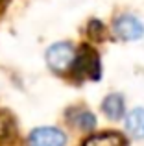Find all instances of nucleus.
Returning <instances> with one entry per match:
<instances>
[{"instance_id": "f257e3e1", "label": "nucleus", "mask_w": 144, "mask_h": 146, "mask_svg": "<svg viewBox=\"0 0 144 146\" xmlns=\"http://www.w3.org/2000/svg\"><path fill=\"white\" fill-rule=\"evenodd\" d=\"M78 78H89V80H98L100 78V57L94 48L89 44H83L79 52H76L74 65L70 68Z\"/></svg>"}, {"instance_id": "f03ea898", "label": "nucleus", "mask_w": 144, "mask_h": 146, "mask_svg": "<svg viewBox=\"0 0 144 146\" xmlns=\"http://www.w3.org/2000/svg\"><path fill=\"white\" fill-rule=\"evenodd\" d=\"M76 59V50L70 43H55L46 50V63L57 74H65L72 68Z\"/></svg>"}, {"instance_id": "7ed1b4c3", "label": "nucleus", "mask_w": 144, "mask_h": 146, "mask_svg": "<svg viewBox=\"0 0 144 146\" xmlns=\"http://www.w3.org/2000/svg\"><path fill=\"white\" fill-rule=\"evenodd\" d=\"M67 135L57 128H35L28 137V146H65Z\"/></svg>"}, {"instance_id": "20e7f679", "label": "nucleus", "mask_w": 144, "mask_h": 146, "mask_svg": "<svg viewBox=\"0 0 144 146\" xmlns=\"http://www.w3.org/2000/svg\"><path fill=\"white\" fill-rule=\"evenodd\" d=\"M115 33L124 41H137L144 35V26L133 15H120L113 24Z\"/></svg>"}, {"instance_id": "39448f33", "label": "nucleus", "mask_w": 144, "mask_h": 146, "mask_svg": "<svg viewBox=\"0 0 144 146\" xmlns=\"http://www.w3.org/2000/svg\"><path fill=\"white\" fill-rule=\"evenodd\" d=\"M126 129L135 139H144V109L135 107L126 117Z\"/></svg>"}, {"instance_id": "423d86ee", "label": "nucleus", "mask_w": 144, "mask_h": 146, "mask_svg": "<svg viewBox=\"0 0 144 146\" xmlns=\"http://www.w3.org/2000/svg\"><path fill=\"white\" fill-rule=\"evenodd\" d=\"M83 146H127L124 135L116 131H105V133H98L92 135L83 143Z\"/></svg>"}, {"instance_id": "0eeeda50", "label": "nucleus", "mask_w": 144, "mask_h": 146, "mask_svg": "<svg viewBox=\"0 0 144 146\" xmlns=\"http://www.w3.org/2000/svg\"><path fill=\"white\" fill-rule=\"evenodd\" d=\"M102 111L105 113V117L111 120H118L124 115V98L122 94L113 93L109 96H105V100L102 102Z\"/></svg>"}, {"instance_id": "6e6552de", "label": "nucleus", "mask_w": 144, "mask_h": 146, "mask_svg": "<svg viewBox=\"0 0 144 146\" xmlns=\"http://www.w3.org/2000/svg\"><path fill=\"white\" fill-rule=\"evenodd\" d=\"M69 118H70V122L76 126V128L85 129V131L94 129V126H96V117L87 109H72V111H69Z\"/></svg>"}, {"instance_id": "1a4fd4ad", "label": "nucleus", "mask_w": 144, "mask_h": 146, "mask_svg": "<svg viewBox=\"0 0 144 146\" xmlns=\"http://www.w3.org/2000/svg\"><path fill=\"white\" fill-rule=\"evenodd\" d=\"M15 131V120L7 111H0V139H6Z\"/></svg>"}, {"instance_id": "9d476101", "label": "nucleus", "mask_w": 144, "mask_h": 146, "mask_svg": "<svg viewBox=\"0 0 144 146\" xmlns=\"http://www.w3.org/2000/svg\"><path fill=\"white\" fill-rule=\"evenodd\" d=\"M102 30H104V26H102V22L100 21H90V24H89V33H90V37H94V39H104V35H102Z\"/></svg>"}]
</instances>
